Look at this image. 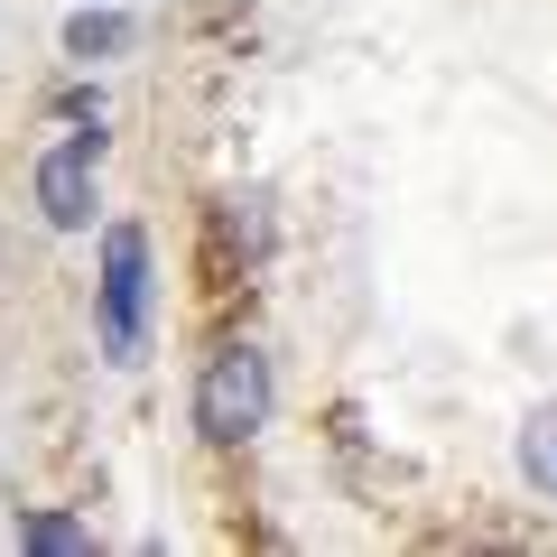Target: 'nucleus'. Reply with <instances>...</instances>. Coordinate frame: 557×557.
I'll return each mask as SVG.
<instances>
[{
	"label": "nucleus",
	"instance_id": "7ed1b4c3",
	"mask_svg": "<svg viewBox=\"0 0 557 557\" xmlns=\"http://www.w3.org/2000/svg\"><path fill=\"white\" fill-rule=\"evenodd\" d=\"M28 186H38V214L57 223V233H84V223H94V186H102V131L57 139Z\"/></svg>",
	"mask_w": 557,
	"mask_h": 557
},
{
	"label": "nucleus",
	"instance_id": "f03ea898",
	"mask_svg": "<svg viewBox=\"0 0 557 557\" xmlns=\"http://www.w3.org/2000/svg\"><path fill=\"white\" fill-rule=\"evenodd\" d=\"M94 317H102V354L139 362V335H149V233H139V223H112V233H102Z\"/></svg>",
	"mask_w": 557,
	"mask_h": 557
},
{
	"label": "nucleus",
	"instance_id": "f257e3e1",
	"mask_svg": "<svg viewBox=\"0 0 557 557\" xmlns=\"http://www.w3.org/2000/svg\"><path fill=\"white\" fill-rule=\"evenodd\" d=\"M270 399H278L270 354H260L251 335H223L214 354H205V372H196V437L205 446H251L260 428H270Z\"/></svg>",
	"mask_w": 557,
	"mask_h": 557
},
{
	"label": "nucleus",
	"instance_id": "423d86ee",
	"mask_svg": "<svg viewBox=\"0 0 557 557\" xmlns=\"http://www.w3.org/2000/svg\"><path fill=\"white\" fill-rule=\"evenodd\" d=\"M20 548H94V530L65 520V511H28V520H20Z\"/></svg>",
	"mask_w": 557,
	"mask_h": 557
},
{
	"label": "nucleus",
	"instance_id": "20e7f679",
	"mask_svg": "<svg viewBox=\"0 0 557 557\" xmlns=\"http://www.w3.org/2000/svg\"><path fill=\"white\" fill-rule=\"evenodd\" d=\"M520 483H530L539 502H557V399H539V409L520 418Z\"/></svg>",
	"mask_w": 557,
	"mask_h": 557
},
{
	"label": "nucleus",
	"instance_id": "39448f33",
	"mask_svg": "<svg viewBox=\"0 0 557 557\" xmlns=\"http://www.w3.org/2000/svg\"><path fill=\"white\" fill-rule=\"evenodd\" d=\"M112 47H121V20H112V10H84V20L65 28V57H75V65H94V57H112Z\"/></svg>",
	"mask_w": 557,
	"mask_h": 557
}]
</instances>
